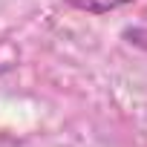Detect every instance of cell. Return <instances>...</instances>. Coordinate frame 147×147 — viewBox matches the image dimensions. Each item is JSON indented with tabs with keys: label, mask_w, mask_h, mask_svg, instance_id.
Returning <instances> with one entry per match:
<instances>
[{
	"label": "cell",
	"mask_w": 147,
	"mask_h": 147,
	"mask_svg": "<svg viewBox=\"0 0 147 147\" xmlns=\"http://www.w3.org/2000/svg\"><path fill=\"white\" fill-rule=\"evenodd\" d=\"M61 3L69 6V9H75V12L101 18V15L118 12V9H124V6H133V3H138V0H61Z\"/></svg>",
	"instance_id": "6da1fadb"
}]
</instances>
